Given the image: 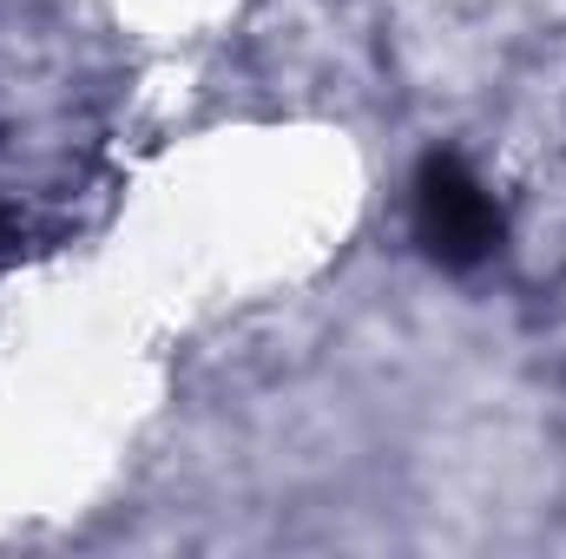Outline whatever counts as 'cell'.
<instances>
[{
	"instance_id": "cell-1",
	"label": "cell",
	"mask_w": 566,
	"mask_h": 559,
	"mask_svg": "<svg viewBox=\"0 0 566 559\" xmlns=\"http://www.w3.org/2000/svg\"><path fill=\"white\" fill-rule=\"evenodd\" d=\"M409 211H416L422 257L441 264V271H454V277L494 264L501 244H507V218H501L494 191L454 151H428L422 165H416V204Z\"/></svg>"
}]
</instances>
